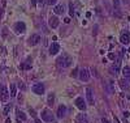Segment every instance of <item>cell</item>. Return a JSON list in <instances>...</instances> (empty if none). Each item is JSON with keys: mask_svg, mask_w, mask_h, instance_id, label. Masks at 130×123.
I'll use <instances>...</instances> for the list:
<instances>
[{"mask_svg": "<svg viewBox=\"0 0 130 123\" xmlns=\"http://www.w3.org/2000/svg\"><path fill=\"white\" fill-rule=\"evenodd\" d=\"M72 62H73V59L69 56L68 54H63V55L57 59V64H59L60 67H63V68L72 66Z\"/></svg>", "mask_w": 130, "mask_h": 123, "instance_id": "obj_1", "label": "cell"}, {"mask_svg": "<svg viewBox=\"0 0 130 123\" xmlns=\"http://www.w3.org/2000/svg\"><path fill=\"white\" fill-rule=\"evenodd\" d=\"M40 117H42V121H44V122H53L55 121V117H53L52 111L48 110V109H44V110L42 111Z\"/></svg>", "mask_w": 130, "mask_h": 123, "instance_id": "obj_2", "label": "cell"}, {"mask_svg": "<svg viewBox=\"0 0 130 123\" xmlns=\"http://www.w3.org/2000/svg\"><path fill=\"white\" fill-rule=\"evenodd\" d=\"M120 70H121V59L116 60V63H113V64L111 66V68H109L111 74H112L113 76H117L120 74Z\"/></svg>", "mask_w": 130, "mask_h": 123, "instance_id": "obj_3", "label": "cell"}, {"mask_svg": "<svg viewBox=\"0 0 130 123\" xmlns=\"http://www.w3.org/2000/svg\"><path fill=\"white\" fill-rule=\"evenodd\" d=\"M31 89H32V92H34L35 94H43L44 93V85L42 84V83H36L31 86Z\"/></svg>", "mask_w": 130, "mask_h": 123, "instance_id": "obj_4", "label": "cell"}, {"mask_svg": "<svg viewBox=\"0 0 130 123\" xmlns=\"http://www.w3.org/2000/svg\"><path fill=\"white\" fill-rule=\"evenodd\" d=\"M8 98H9V92H8L7 86H1L0 88V101L7 102Z\"/></svg>", "mask_w": 130, "mask_h": 123, "instance_id": "obj_5", "label": "cell"}, {"mask_svg": "<svg viewBox=\"0 0 130 123\" xmlns=\"http://www.w3.org/2000/svg\"><path fill=\"white\" fill-rule=\"evenodd\" d=\"M80 79L82 81H85V83L90 80V72H89L87 68H82V70H80Z\"/></svg>", "mask_w": 130, "mask_h": 123, "instance_id": "obj_6", "label": "cell"}, {"mask_svg": "<svg viewBox=\"0 0 130 123\" xmlns=\"http://www.w3.org/2000/svg\"><path fill=\"white\" fill-rule=\"evenodd\" d=\"M15 30H16V33L17 34H22V33H25V30H26V25H25V22H16L15 24Z\"/></svg>", "mask_w": 130, "mask_h": 123, "instance_id": "obj_7", "label": "cell"}, {"mask_svg": "<svg viewBox=\"0 0 130 123\" xmlns=\"http://www.w3.org/2000/svg\"><path fill=\"white\" fill-rule=\"evenodd\" d=\"M120 42L124 43V45H129V42H130V34H129V31H122L121 37H120Z\"/></svg>", "mask_w": 130, "mask_h": 123, "instance_id": "obj_8", "label": "cell"}, {"mask_svg": "<svg viewBox=\"0 0 130 123\" xmlns=\"http://www.w3.org/2000/svg\"><path fill=\"white\" fill-rule=\"evenodd\" d=\"M86 97H87V102L90 105H94V92H92V89L90 88H86Z\"/></svg>", "mask_w": 130, "mask_h": 123, "instance_id": "obj_9", "label": "cell"}, {"mask_svg": "<svg viewBox=\"0 0 130 123\" xmlns=\"http://www.w3.org/2000/svg\"><path fill=\"white\" fill-rule=\"evenodd\" d=\"M76 106L80 109V110L85 111V110H86V102H85V99H83L82 97H78V98L76 99Z\"/></svg>", "mask_w": 130, "mask_h": 123, "instance_id": "obj_10", "label": "cell"}, {"mask_svg": "<svg viewBox=\"0 0 130 123\" xmlns=\"http://www.w3.org/2000/svg\"><path fill=\"white\" fill-rule=\"evenodd\" d=\"M40 41V35L39 34H32L31 37L29 38V45L30 46H35V45H38Z\"/></svg>", "mask_w": 130, "mask_h": 123, "instance_id": "obj_11", "label": "cell"}, {"mask_svg": "<svg viewBox=\"0 0 130 123\" xmlns=\"http://www.w3.org/2000/svg\"><path fill=\"white\" fill-rule=\"evenodd\" d=\"M59 51H60V46H59V43L53 42V43L49 46V54H51V55H56Z\"/></svg>", "mask_w": 130, "mask_h": 123, "instance_id": "obj_12", "label": "cell"}, {"mask_svg": "<svg viewBox=\"0 0 130 123\" xmlns=\"http://www.w3.org/2000/svg\"><path fill=\"white\" fill-rule=\"evenodd\" d=\"M56 114H57V118H64L65 114H66V106L65 105H60Z\"/></svg>", "mask_w": 130, "mask_h": 123, "instance_id": "obj_13", "label": "cell"}, {"mask_svg": "<svg viewBox=\"0 0 130 123\" xmlns=\"http://www.w3.org/2000/svg\"><path fill=\"white\" fill-rule=\"evenodd\" d=\"M48 24H49V26H51V28H52V29L57 28V26H59V19H57L56 16H52V17H51V19H49Z\"/></svg>", "mask_w": 130, "mask_h": 123, "instance_id": "obj_14", "label": "cell"}, {"mask_svg": "<svg viewBox=\"0 0 130 123\" xmlns=\"http://www.w3.org/2000/svg\"><path fill=\"white\" fill-rule=\"evenodd\" d=\"M77 123H90L89 122V118H87L86 114H78V117H77Z\"/></svg>", "mask_w": 130, "mask_h": 123, "instance_id": "obj_15", "label": "cell"}, {"mask_svg": "<svg viewBox=\"0 0 130 123\" xmlns=\"http://www.w3.org/2000/svg\"><path fill=\"white\" fill-rule=\"evenodd\" d=\"M107 89H108V93H114V83L112 80H109L108 83H107Z\"/></svg>", "mask_w": 130, "mask_h": 123, "instance_id": "obj_16", "label": "cell"}, {"mask_svg": "<svg viewBox=\"0 0 130 123\" xmlns=\"http://www.w3.org/2000/svg\"><path fill=\"white\" fill-rule=\"evenodd\" d=\"M20 68H21V70H30V68H31V62H30V59H27L26 63H22V64H20Z\"/></svg>", "mask_w": 130, "mask_h": 123, "instance_id": "obj_17", "label": "cell"}, {"mask_svg": "<svg viewBox=\"0 0 130 123\" xmlns=\"http://www.w3.org/2000/svg\"><path fill=\"white\" fill-rule=\"evenodd\" d=\"M55 13H56V15H63V13H64V5H63V4H60V5H56V7H55Z\"/></svg>", "mask_w": 130, "mask_h": 123, "instance_id": "obj_18", "label": "cell"}, {"mask_svg": "<svg viewBox=\"0 0 130 123\" xmlns=\"http://www.w3.org/2000/svg\"><path fill=\"white\" fill-rule=\"evenodd\" d=\"M122 74H124V79H130V67H124L122 68Z\"/></svg>", "mask_w": 130, "mask_h": 123, "instance_id": "obj_19", "label": "cell"}, {"mask_svg": "<svg viewBox=\"0 0 130 123\" xmlns=\"http://www.w3.org/2000/svg\"><path fill=\"white\" fill-rule=\"evenodd\" d=\"M120 86H121V88H122V90H128V89H129V84H128L126 79H122V80H120Z\"/></svg>", "mask_w": 130, "mask_h": 123, "instance_id": "obj_20", "label": "cell"}, {"mask_svg": "<svg viewBox=\"0 0 130 123\" xmlns=\"http://www.w3.org/2000/svg\"><path fill=\"white\" fill-rule=\"evenodd\" d=\"M16 113H17V118H18V119H21V121H26V118H27V117L20 110V109H17Z\"/></svg>", "mask_w": 130, "mask_h": 123, "instance_id": "obj_21", "label": "cell"}, {"mask_svg": "<svg viewBox=\"0 0 130 123\" xmlns=\"http://www.w3.org/2000/svg\"><path fill=\"white\" fill-rule=\"evenodd\" d=\"M53 101H55V94H53V93H49V94H48L47 103L49 105V106H52V105H53Z\"/></svg>", "mask_w": 130, "mask_h": 123, "instance_id": "obj_22", "label": "cell"}, {"mask_svg": "<svg viewBox=\"0 0 130 123\" xmlns=\"http://www.w3.org/2000/svg\"><path fill=\"white\" fill-rule=\"evenodd\" d=\"M16 94H17L16 85H15V84H12V85H11V93H9V96H11V97H15Z\"/></svg>", "mask_w": 130, "mask_h": 123, "instance_id": "obj_23", "label": "cell"}, {"mask_svg": "<svg viewBox=\"0 0 130 123\" xmlns=\"http://www.w3.org/2000/svg\"><path fill=\"white\" fill-rule=\"evenodd\" d=\"M11 109H12V105L9 103V105H7L5 106V109H4V114H5V115H8V113L11 111Z\"/></svg>", "mask_w": 130, "mask_h": 123, "instance_id": "obj_24", "label": "cell"}, {"mask_svg": "<svg viewBox=\"0 0 130 123\" xmlns=\"http://www.w3.org/2000/svg\"><path fill=\"white\" fill-rule=\"evenodd\" d=\"M69 13H70V16H73L74 15V7H73V3H69Z\"/></svg>", "mask_w": 130, "mask_h": 123, "instance_id": "obj_25", "label": "cell"}, {"mask_svg": "<svg viewBox=\"0 0 130 123\" xmlns=\"http://www.w3.org/2000/svg\"><path fill=\"white\" fill-rule=\"evenodd\" d=\"M108 58L111 59V60H114V59H116V55H114V54H113V52H111V54H109V55H108Z\"/></svg>", "mask_w": 130, "mask_h": 123, "instance_id": "obj_26", "label": "cell"}, {"mask_svg": "<svg viewBox=\"0 0 130 123\" xmlns=\"http://www.w3.org/2000/svg\"><path fill=\"white\" fill-rule=\"evenodd\" d=\"M56 1H57V0H48V4H49V5H55Z\"/></svg>", "mask_w": 130, "mask_h": 123, "instance_id": "obj_27", "label": "cell"}, {"mask_svg": "<svg viewBox=\"0 0 130 123\" xmlns=\"http://www.w3.org/2000/svg\"><path fill=\"white\" fill-rule=\"evenodd\" d=\"M77 72H78V68H76V70L72 72V76H73V77H76V76H77Z\"/></svg>", "mask_w": 130, "mask_h": 123, "instance_id": "obj_28", "label": "cell"}, {"mask_svg": "<svg viewBox=\"0 0 130 123\" xmlns=\"http://www.w3.org/2000/svg\"><path fill=\"white\" fill-rule=\"evenodd\" d=\"M30 114H31V115L34 117V118H36V114H35V111L32 110V109H30Z\"/></svg>", "mask_w": 130, "mask_h": 123, "instance_id": "obj_29", "label": "cell"}, {"mask_svg": "<svg viewBox=\"0 0 130 123\" xmlns=\"http://www.w3.org/2000/svg\"><path fill=\"white\" fill-rule=\"evenodd\" d=\"M101 123H111V122L107 119V118H103V119H101Z\"/></svg>", "mask_w": 130, "mask_h": 123, "instance_id": "obj_30", "label": "cell"}, {"mask_svg": "<svg viewBox=\"0 0 130 123\" xmlns=\"http://www.w3.org/2000/svg\"><path fill=\"white\" fill-rule=\"evenodd\" d=\"M64 22H65V24H69V22H70V19H69V17H66V19H64Z\"/></svg>", "mask_w": 130, "mask_h": 123, "instance_id": "obj_31", "label": "cell"}, {"mask_svg": "<svg viewBox=\"0 0 130 123\" xmlns=\"http://www.w3.org/2000/svg\"><path fill=\"white\" fill-rule=\"evenodd\" d=\"M35 4H36V0H31V7H35Z\"/></svg>", "mask_w": 130, "mask_h": 123, "instance_id": "obj_32", "label": "cell"}, {"mask_svg": "<svg viewBox=\"0 0 130 123\" xmlns=\"http://www.w3.org/2000/svg\"><path fill=\"white\" fill-rule=\"evenodd\" d=\"M4 16V9H0V19Z\"/></svg>", "mask_w": 130, "mask_h": 123, "instance_id": "obj_33", "label": "cell"}, {"mask_svg": "<svg viewBox=\"0 0 130 123\" xmlns=\"http://www.w3.org/2000/svg\"><path fill=\"white\" fill-rule=\"evenodd\" d=\"M124 117L128 118V117H129V111H125V113H124Z\"/></svg>", "mask_w": 130, "mask_h": 123, "instance_id": "obj_34", "label": "cell"}, {"mask_svg": "<svg viewBox=\"0 0 130 123\" xmlns=\"http://www.w3.org/2000/svg\"><path fill=\"white\" fill-rule=\"evenodd\" d=\"M35 123H43L40 119H38V118H35Z\"/></svg>", "mask_w": 130, "mask_h": 123, "instance_id": "obj_35", "label": "cell"}, {"mask_svg": "<svg viewBox=\"0 0 130 123\" xmlns=\"http://www.w3.org/2000/svg\"><path fill=\"white\" fill-rule=\"evenodd\" d=\"M5 123H12V121L9 119V118H7V119H5Z\"/></svg>", "mask_w": 130, "mask_h": 123, "instance_id": "obj_36", "label": "cell"}, {"mask_svg": "<svg viewBox=\"0 0 130 123\" xmlns=\"http://www.w3.org/2000/svg\"><path fill=\"white\" fill-rule=\"evenodd\" d=\"M38 1H39V4H43V3H44V0H38Z\"/></svg>", "mask_w": 130, "mask_h": 123, "instance_id": "obj_37", "label": "cell"}]
</instances>
